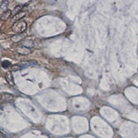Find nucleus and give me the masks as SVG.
<instances>
[{"instance_id":"obj_1","label":"nucleus","mask_w":138,"mask_h":138,"mask_svg":"<svg viewBox=\"0 0 138 138\" xmlns=\"http://www.w3.org/2000/svg\"><path fill=\"white\" fill-rule=\"evenodd\" d=\"M26 28V24L25 22H17L13 26V30L17 33H22Z\"/></svg>"},{"instance_id":"obj_2","label":"nucleus","mask_w":138,"mask_h":138,"mask_svg":"<svg viewBox=\"0 0 138 138\" xmlns=\"http://www.w3.org/2000/svg\"><path fill=\"white\" fill-rule=\"evenodd\" d=\"M34 64H37V63L34 62H24L19 63L18 64L13 66L12 69L13 70H22V69L27 68L29 66H34Z\"/></svg>"},{"instance_id":"obj_3","label":"nucleus","mask_w":138,"mask_h":138,"mask_svg":"<svg viewBox=\"0 0 138 138\" xmlns=\"http://www.w3.org/2000/svg\"><path fill=\"white\" fill-rule=\"evenodd\" d=\"M17 52L21 55H28V54L31 53L32 50L29 48L22 46V47H19V48H17Z\"/></svg>"},{"instance_id":"obj_4","label":"nucleus","mask_w":138,"mask_h":138,"mask_svg":"<svg viewBox=\"0 0 138 138\" xmlns=\"http://www.w3.org/2000/svg\"><path fill=\"white\" fill-rule=\"evenodd\" d=\"M6 80L7 81V82L11 86L15 85V83H14V80H13V77L12 73L10 72H8L6 73Z\"/></svg>"},{"instance_id":"obj_5","label":"nucleus","mask_w":138,"mask_h":138,"mask_svg":"<svg viewBox=\"0 0 138 138\" xmlns=\"http://www.w3.org/2000/svg\"><path fill=\"white\" fill-rule=\"evenodd\" d=\"M22 45L24 47H27V48H32L33 46V42L32 41L29 40H25L22 42Z\"/></svg>"},{"instance_id":"obj_6","label":"nucleus","mask_w":138,"mask_h":138,"mask_svg":"<svg viewBox=\"0 0 138 138\" xmlns=\"http://www.w3.org/2000/svg\"><path fill=\"white\" fill-rule=\"evenodd\" d=\"M26 13L25 12H22V13H19L17 15H15L14 17H13V20L15 21H19L21 19H22L24 17H25Z\"/></svg>"},{"instance_id":"obj_7","label":"nucleus","mask_w":138,"mask_h":138,"mask_svg":"<svg viewBox=\"0 0 138 138\" xmlns=\"http://www.w3.org/2000/svg\"><path fill=\"white\" fill-rule=\"evenodd\" d=\"M8 5V1H4V2H2L1 5H0V9L2 10V12H3V13H5L6 11H7V8Z\"/></svg>"},{"instance_id":"obj_8","label":"nucleus","mask_w":138,"mask_h":138,"mask_svg":"<svg viewBox=\"0 0 138 138\" xmlns=\"http://www.w3.org/2000/svg\"><path fill=\"white\" fill-rule=\"evenodd\" d=\"M11 16H12V12L10 10H7L2 15V19L4 20H6L8 18L10 17Z\"/></svg>"},{"instance_id":"obj_9","label":"nucleus","mask_w":138,"mask_h":138,"mask_svg":"<svg viewBox=\"0 0 138 138\" xmlns=\"http://www.w3.org/2000/svg\"><path fill=\"white\" fill-rule=\"evenodd\" d=\"M13 99V97L12 95H10V94H8V93H6L4 95H2V100L6 101V102H9V101H11Z\"/></svg>"},{"instance_id":"obj_10","label":"nucleus","mask_w":138,"mask_h":138,"mask_svg":"<svg viewBox=\"0 0 138 138\" xmlns=\"http://www.w3.org/2000/svg\"><path fill=\"white\" fill-rule=\"evenodd\" d=\"M23 39V37L22 36V35H15V36H13V37H12V40L13 41V42H18L19 41H21Z\"/></svg>"},{"instance_id":"obj_11","label":"nucleus","mask_w":138,"mask_h":138,"mask_svg":"<svg viewBox=\"0 0 138 138\" xmlns=\"http://www.w3.org/2000/svg\"><path fill=\"white\" fill-rule=\"evenodd\" d=\"M22 7H23L22 6H17V7L15 8V9H14V10H13V12H12V16L14 17L15 15L18 14V13H19L18 12H19V11H20L21 9L22 8Z\"/></svg>"},{"instance_id":"obj_12","label":"nucleus","mask_w":138,"mask_h":138,"mask_svg":"<svg viewBox=\"0 0 138 138\" xmlns=\"http://www.w3.org/2000/svg\"><path fill=\"white\" fill-rule=\"evenodd\" d=\"M2 67L4 68H8L9 66H11V63L9 61L7 60L3 61L2 63Z\"/></svg>"}]
</instances>
